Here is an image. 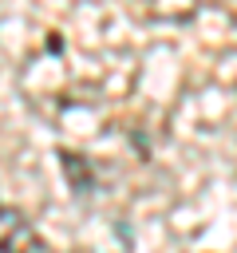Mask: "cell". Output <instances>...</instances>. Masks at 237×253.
Masks as SVG:
<instances>
[{
    "label": "cell",
    "instance_id": "obj_1",
    "mask_svg": "<svg viewBox=\"0 0 237 253\" xmlns=\"http://www.w3.org/2000/svg\"><path fill=\"white\" fill-rule=\"evenodd\" d=\"M0 253H43L36 225L16 206H0Z\"/></svg>",
    "mask_w": 237,
    "mask_h": 253
},
{
    "label": "cell",
    "instance_id": "obj_2",
    "mask_svg": "<svg viewBox=\"0 0 237 253\" xmlns=\"http://www.w3.org/2000/svg\"><path fill=\"white\" fill-rule=\"evenodd\" d=\"M138 8L150 16V20H162V24H186L198 16L201 0H138Z\"/></svg>",
    "mask_w": 237,
    "mask_h": 253
}]
</instances>
